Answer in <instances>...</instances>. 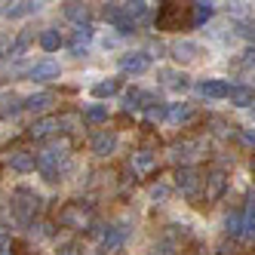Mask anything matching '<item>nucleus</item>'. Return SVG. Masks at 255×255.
I'll list each match as a JSON object with an SVG mask.
<instances>
[{
    "instance_id": "nucleus-18",
    "label": "nucleus",
    "mask_w": 255,
    "mask_h": 255,
    "mask_svg": "<svg viewBox=\"0 0 255 255\" xmlns=\"http://www.w3.org/2000/svg\"><path fill=\"white\" fill-rule=\"evenodd\" d=\"M212 15H215V6H212V3H191V22H194V25L209 22Z\"/></svg>"
},
{
    "instance_id": "nucleus-12",
    "label": "nucleus",
    "mask_w": 255,
    "mask_h": 255,
    "mask_svg": "<svg viewBox=\"0 0 255 255\" xmlns=\"http://www.w3.org/2000/svg\"><path fill=\"white\" fill-rule=\"evenodd\" d=\"M197 89H200V93H203L206 99H228V96H231L228 80H203Z\"/></svg>"
},
{
    "instance_id": "nucleus-34",
    "label": "nucleus",
    "mask_w": 255,
    "mask_h": 255,
    "mask_svg": "<svg viewBox=\"0 0 255 255\" xmlns=\"http://www.w3.org/2000/svg\"><path fill=\"white\" fill-rule=\"evenodd\" d=\"M252 175H255V160H252Z\"/></svg>"
},
{
    "instance_id": "nucleus-22",
    "label": "nucleus",
    "mask_w": 255,
    "mask_h": 255,
    "mask_svg": "<svg viewBox=\"0 0 255 255\" xmlns=\"http://www.w3.org/2000/svg\"><path fill=\"white\" fill-rule=\"evenodd\" d=\"M188 117H191V105H185V102H178V105H166V120L181 123V120H188Z\"/></svg>"
},
{
    "instance_id": "nucleus-20",
    "label": "nucleus",
    "mask_w": 255,
    "mask_h": 255,
    "mask_svg": "<svg viewBox=\"0 0 255 255\" xmlns=\"http://www.w3.org/2000/svg\"><path fill=\"white\" fill-rule=\"evenodd\" d=\"M52 102H56V96H52V93H37V96L25 99V108H28V111H43V108H49Z\"/></svg>"
},
{
    "instance_id": "nucleus-31",
    "label": "nucleus",
    "mask_w": 255,
    "mask_h": 255,
    "mask_svg": "<svg viewBox=\"0 0 255 255\" xmlns=\"http://www.w3.org/2000/svg\"><path fill=\"white\" fill-rule=\"evenodd\" d=\"M151 197H154V200H166V197H169V188H166V185H157V188H151Z\"/></svg>"
},
{
    "instance_id": "nucleus-11",
    "label": "nucleus",
    "mask_w": 255,
    "mask_h": 255,
    "mask_svg": "<svg viewBox=\"0 0 255 255\" xmlns=\"http://www.w3.org/2000/svg\"><path fill=\"white\" fill-rule=\"evenodd\" d=\"M89 40H93V28H89V25H77V31L71 34L68 46H71V52H74V56H80V52L89 46Z\"/></svg>"
},
{
    "instance_id": "nucleus-15",
    "label": "nucleus",
    "mask_w": 255,
    "mask_h": 255,
    "mask_svg": "<svg viewBox=\"0 0 255 255\" xmlns=\"http://www.w3.org/2000/svg\"><path fill=\"white\" fill-rule=\"evenodd\" d=\"M231 105H237V108H249L252 102H255V89L252 86H231Z\"/></svg>"
},
{
    "instance_id": "nucleus-21",
    "label": "nucleus",
    "mask_w": 255,
    "mask_h": 255,
    "mask_svg": "<svg viewBox=\"0 0 255 255\" xmlns=\"http://www.w3.org/2000/svg\"><path fill=\"white\" fill-rule=\"evenodd\" d=\"M40 46H43L46 52H56V49L62 46V34H59L56 28H46V31L40 34Z\"/></svg>"
},
{
    "instance_id": "nucleus-5",
    "label": "nucleus",
    "mask_w": 255,
    "mask_h": 255,
    "mask_svg": "<svg viewBox=\"0 0 255 255\" xmlns=\"http://www.w3.org/2000/svg\"><path fill=\"white\" fill-rule=\"evenodd\" d=\"M62 160H65V144H62V148H46L43 154H37V169L52 178V175H56V166Z\"/></svg>"
},
{
    "instance_id": "nucleus-28",
    "label": "nucleus",
    "mask_w": 255,
    "mask_h": 255,
    "mask_svg": "<svg viewBox=\"0 0 255 255\" xmlns=\"http://www.w3.org/2000/svg\"><path fill=\"white\" fill-rule=\"evenodd\" d=\"M31 37H34V34H31V31H22V34H19V37H15V43L9 46V56H22V52L28 49V43H31Z\"/></svg>"
},
{
    "instance_id": "nucleus-13",
    "label": "nucleus",
    "mask_w": 255,
    "mask_h": 255,
    "mask_svg": "<svg viewBox=\"0 0 255 255\" xmlns=\"http://www.w3.org/2000/svg\"><path fill=\"white\" fill-rule=\"evenodd\" d=\"M169 52H172L178 62H194V59H200V46L194 40H178V43H172Z\"/></svg>"
},
{
    "instance_id": "nucleus-1",
    "label": "nucleus",
    "mask_w": 255,
    "mask_h": 255,
    "mask_svg": "<svg viewBox=\"0 0 255 255\" xmlns=\"http://www.w3.org/2000/svg\"><path fill=\"white\" fill-rule=\"evenodd\" d=\"M157 31H181L191 28V3H160L157 19H154Z\"/></svg>"
},
{
    "instance_id": "nucleus-6",
    "label": "nucleus",
    "mask_w": 255,
    "mask_h": 255,
    "mask_svg": "<svg viewBox=\"0 0 255 255\" xmlns=\"http://www.w3.org/2000/svg\"><path fill=\"white\" fill-rule=\"evenodd\" d=\"M129 166H132V172L135 175H151L154 169H157V154H151V151H135L132 157H129Z\"/></svg>"
},
{
    "instance_id": "nucleus-19",
    "label": "nucleus",
    "mask_w": 255,
    "mask_h": 255,
    "mask_svg": "<svg viewBox=\"0 0 255 255\" xmlns=\"http://www.w3.org/2000/svg\"><path fill=\"white\" fill-rule=\"evenodd\" d=\"M175 181H178V188H181V191H188V194H191V191L197 188V169L181 166V169H178V175H175Z\"/></svg>"
},
{
    "instance_id": "nucleus-27",
    "label": "nucleus",
    "mask_w": 255,
    "mask_h": 255,
    "mask_svg": "<svg viewBox=\"0 0 255 255\" xmlns=\"http://www.w3.org/2000/svg\"><path fill=\"white\" fill-rule=\"evenodd\" d=\"M65 15H68V19H74V22H89V9L83 6V3H68L65 6Z\"/></svg>"
},
{
    "instance_id": "nucleus-23",
    "label": "nucleus",
    "mask_w": 255,
    "mask_h": 255,
    "mask_svg": "<svg viewBox=\"0 0 255 255\" xmlns=\"http://www.w3.org/2000/svg\"><path fill=\"white\" fill-rule=\"evenodd\" d=\"M22 108H25V102L19 99V96H3V99H0V117H6V114H15V111H22Z\"/></svg>"
},
{
    "instance_id": "nucleus-32",
    "label": "nucleus",
    "mask_w": 255,
    "mask_h": 255,
    "mask_svg": "<svg viewBox=\"0 0 255 255\" xmlns=\"http://www.w3.org/2000/svg\"><path fill=\"white\" fill-rule=\"evenodd\" d=\"M243 141H246V144H252V148H255V129H246V132H243Z\"/></svg>"
},
{
    "instance_id": "nucleus-8",
    "label": "nucleus",
    "mask_w": 255,
    "mask_h": 255,
    "mask_svg": "<svg viewBox=\"0 0 255 255\" xmlns=\"http://www.w3.org/2000/svg\"><path fill=\"white\" fill-rule=\"evenodd\" d=\"M56 129H62V120L49 114V117L34 120V123H31V129H28V135H31V138H46V135H52Z\"/></svg>"
},
{
    "instance_id": "nucleus-9",
    "label": "nucleus",
    "mask_w": 255,
    "mask_h": 255,
    "mask_svg": "<svg viewBox=\"0 0 255 255\" xmlns=\"http://www.w3.org/2000/svg\"><path fill=\"white\" fill-rule=\"evenodd\" d=\"M28 77L31 80H52V77H59V62L56 59H43V62H37L28 71Z\"/></svg>"
},
{
    "instance_id": "nucleus-7",
    "label": "nucleus",
    "mask_w": 255,
    "mask_h": 255,
    "mask_svg": "<svg viewBox=\"0 0 255 255\" xmlns=\"http://www.w3.org/2000/svg\"><path fill=\"white\" fill-rule=\"evenodd\" d=\"M89 148H93V154H99V157H108V154L117 148V135H114L111 129H102V132H96V135H93Z\"/></svg>"
},
{
    "instance_id": "nucleus-16",
    "label": "nucleus",
    "mask_w": 255,
    "mask_h": 255,
    "mask_svg": "<svg viewBox=\"0 0 255 255\" xmlns=\"http://www.w3.org/2000/svg\"><path fill=\"white\" fill-rule=\"evenodd\" d=\"M151 105H154V96L151 93H144V89H129V93H126V108H148L151 111Z\"/></svg>"
},
{
    "instance_id": "nucleus-29",
    "label": "nucleus",
    "mask_w": 255,
    "mask_h": 255,
    "mask_svg": "<svg viewBox=\"0 0 255 255\" xmlns=\"http://www.w3.org/2000/svg\"><path fill=\"white\" fill-rule=\"evenodd\" d=\"M240 37H246L249 43H255V19H243L240 22Z\"/></svg>"
},
{
    "instance_id": "nucleus-26",
    "label": "nucleus",
    "mask_w": 255,
    "mask_h": 255,
    "mask_svg": "<svg viewBox=\"0 0 255 255\" xmlns=\"http://www.w3.org/2000/svg\"><path fill=\"white\" fill-rule=\"evenodd\" d=\"M86 123H105L108 120V108L105 105H89L86 108V114H83Z\"/></svg>"
},
{
    "instance_id": "nucleus-10",
    "label": "nucleus",
    "mask_w": 255,
    "mask_h": 255,
    "mask_svg": "<svg viewBox=\"0 0 255 255\" xmlns=\"http://www.w3.org/2000/svg\"><path fill=\"white\" fill-rule=\"evenodd\" d=\"M34 166H37V154H31V151H15V154H9V169H15V172H31Z\"/></svg>"
},
{
    "instance_id": "nucleus-17",
    "label": "nucleus",
    "mask_w": 255,
    "mask_h": 255,
    "mask_svg": "<svg viewBox=\"0 0 255 255\" xmlns=\"http://www.w3.org/2000/svg\"><path fill=\"white\" fill-rule=\"evenodd\" d=\"M123 240H126V231H123V228H108L102 246H105V252H117V249L123 246Z\"/></svg>"
},
{
    "instance_id": "nucleus-24",
    "label": "nucleus",
    "mask_w": 255,
    "mask_h": 255,
    "mask_svg": "<svg viewBox=\"0 0 255 255\" xmlns=\"http://www.w3.org/2000/svg\"><path fill=\"white\" fill-rule=\"evenodd\" d=\"M117 89H120V77H108V80H102V83L93 86V93H96L99 99H105V96H114Z\"/></svg>"
},
{
    "instance_id": "nucleus-30",
    "label": "nucleus",
    "mask_w": 255,
    "mask_h": 255,
    "mask_svg": "<svg viewBox=\"0 0 255 255\" xmlns=\"http://www.w3.org/2000/svg\"><path fill=\"white\" fill-rule=\"evenodd\" d=\"M240 68H255V46H249L240 56Z\"/></svg>"
},
{
    "instance_id": "nucleus-33",
    "label": "nucleus",
    "mask_w": 255,
    "mask_h": 255,
    "mask_svg": "<svg viewBox=\"0 0 255 255\" xmlns=\"http://www.w3.org/2000/svg\"><path fill=\"white\" fill-rule=\"evenodd\" d=\"M0 255H12V252H9V246H0Z\"/></svg>"
},
{
    "instance_id": "nucleus-4",
    "label": "nucleus",
    "mask_w": 255,
    "mask_h": 255,
    "mask_svg": "<svg viewBox=\"0 0 255 255\" xmlns=\"http://www.w3.org/2000/svg\"><path fill=\"white\" fill-rule=\"evenodd\" d=\"M148 68H151L148 52H126V56H120V71L123 74H144Z\"/></svg>"
},
{
    "instance_id": "nucleus-3",
    "label": "nucleus",
    "mask_w": 255,
    "mask_h": 255,
    "mask_svg": "<svg viewBox=\"0 0 255 255\" xmlns=\"http://www.w3.org/2000/svg\"><path fill=\"white\" fill-rule=\"evenodd\" d=\"M59 225L71 228V231H83V228H93V212H89L83 203H68L59 212Z\"/></svg>"
},
{
    "instance_id": "nucleus-2",
    "label": "nucleus",
    "mask_w": 255,
    "mask_h": 255,
    "mask_svg": "<svg viewBox=\"0 0 255 255\" xmlns=\"http://www.w3.org/2000/svg\"><path fill=\"white\" fill-rule=\"evenodd\" d=\"M37 209H40V197L31 188H15L12 191V212H15V218H19L22 225H28L31 218L37 215Z\"/></svg>"
},
{
    "instance_id": "nucleus-14",
    "label": "nucleus",
    "mask_w": 255,
    "mask_h": 255,
    "mask_svg": "<svg viewBox=\"0 0 255 255\" xmlns=\"http://www.w3.org/2000/svg\"><path fill=\"white\" fill-rule=\"evenodd\" d=\"M225 191H228V175L225 172H212L206 178V200H212V203H215Z\"/></svg>"
},
{
    "instance_id": "nucleus-25",
    "label": "nucleus",
    "mask_w": 255,
    "mask_h": 255,
    "mask_svg": "<svg viewBox=\"0 0 255 255\" xmlns=\"http://www.w3.org/2000/svg\"><path fill=\"white\" fill-rule=\"evenodd\" d=\"M40 3H12L3 9V15H9V19H19V15H31V12H37Z\"/></svg>"
}]
</instances>
